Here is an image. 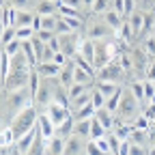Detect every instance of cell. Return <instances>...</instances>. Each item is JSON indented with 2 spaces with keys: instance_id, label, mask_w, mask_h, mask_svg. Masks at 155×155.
I'll return each mask as SVG.
<instances>
[{
  "instance_id": "obj_38",
  "label": "cell",
  "mask_w": 155,
  "mask_h": 155,
  "mask_svg": "<svg viewBox=\"0 0 155 155\" xmlns=\"http://www.w3.org/2000/svg\"><path fill=\"white\" fill-rule=\"evenodd\" d=\"M144 97H147V101L155 99V82L153 80H144Z\"/></svg>"
},
{
  "instance_id": "obj_16",
  "label": "cell",
  "mask_w": 155,
  "mask_h": 155,
  "mask_svg": "<svg viewBox=\"0 0 155 155\" xmlns=\"http://www.w3.org/2000/svg\"><path fill=\"white\" fill-rule=\"evenodd\" d=\"M127 19H129V24H131V28H134V35H138V37H140L142 30H144V24H147V13L136 9Z\"/></svg>"
},
{
  "instance_id": "obj_15",
  "label": "cell",
  "mask_w": 155,
  "mask_h": 155,
  "mask_svg": "<svg viewBox=\"0 0 155 155\" xmlns=\"http://www.w3.org/2000/svg\"><path fill=\"white\" fill-rule=\"evenodd\" d=\"M114 116H116V114H112V112H110V110H106V108H99V110L95 112V119L106 127V131H108V134H110V131L114 129V125H116V119H114Z\"/></svg>"
},
{
  "instance_id": "obj_25",
  "label": "cell",
  "mask_w": 155,
  "mask_h": 155,
  "mask_svg": "<svg viewBox=\"0 0 155 155\" xmlns=\"http://www.w3.org/2000/svg\"><path fill=\"white\" fill-rule=\"evenodd\" d=\"M26 155H48V140L43 138L41 134H39V138L35 140V144L28 149Z\"/></svg>"
},
{
  "instance_id": "obj_1",
  "label": "cell",
  "mask_w": 155,
  "mask_h": 155,
  "mask_svg": "<svg viewBox=\"0 0 155 155\" xmlns=\"http://www.w3.org/2000/svg\"><path fill=\"white\" fill-rule=\"evenodd\" d=\"M32 95L26 88H19V91H11V93H5V119H7V125L15 119V116L26 110L28 106H32Z\"/></svg>"
},
{
  "instance_id": "obj_44",
  "label": "cell",
  "mask_w": 155,
  "mask_h": 155,
  "mask_svg": "<svg viewBox=\"0 0 155 155\" xmlns=\"http://www.w3.org/2000/svg\"><path fill=\"white\" fill-rule=\"evenodd\" d=\"M144 80H153L155 82V61H151L147 65V71H144Z\"/></svg>"
},
{
  "instance_id": "obj_40",
  "label": "cell",
  "mask_w": 155,
  "mask_h": 155,
  "mask_svg": "<svg viewBox=\"0 0 155 155\" xmlns=\"http://www.w3.org/2000/svg\"><path fill=\"white\" fill-rule=\"evenodd\" d=\"M95 142H97V147H99L106 155H112V147H110V142H108V134L104 136V138H97Z\"/></svg>"
},
{
  "instance_id": "obj_47",
  "label": "cell",
  "mask_w": 155,
  "mask_h": 155,
  "mask_svg": "<svg viewBox=\"0 0 155 155\" xmlns=\"http://www.w3.org/2000/svg\"><path fill=\"white\" fill-rule=\"evenodd\" d=\"M93 2H95V0H82V5H84L86 9H91V7H93Z\"/></svg>"
},
{
  "instance_id": "obj_13",
  "label": "cell",
  "mask_w": 155,
  "mask_h": 155,
  "mask_svg": "<svg viewBox=\"0 0 155 155\" xmlns=\"http://www.w3.org/2000/svg\"><path fill=\"white\" fill-rule=\"evenodd\" d=\"M78 56H82L84 61L93 63L95 65V41L88 37H82V41H80V50H78Z\"/></svg>"
},
{
  "instance_id": "obj_31",
  "label": "cell",
  "mask_w": 155,
  "mask_h": 155,
  "mask_svg": "<svg viewBox=\"0 0 155 155\" xmlns=\"http://www.w3.org/2000/svg\"><path fill=\"white\" fill-rule=\"evenodd\" d=\"M108 9H112V0H95L93 7H91V13H95V15H104Z\"/></svg>"
},
{
  "instance_id": "obj_17",
  "label": "cell",
  "mask_w": 155,
  "mask_h": 155,
  "mask_svg": "<svg viewBox=\"0 0 155 155\" xmlns=\"http://www.w3.org/2000/svg\"><path fill=\"white\" fill-rule=\"evenodd\" d=\"M101 19H104V22H106L112 30H119V28L123 26V22H125V17L116 11V9H108V11L101 15Z\"/></svg>"
},
{
  "instance_id": "obj_46",
  "label": "cell",
  "mask_w": 155,
  "mask_h": 155,
  "mask_svg": "<svg viewBox=\"0 0 155 155\" xmlns=\"http://www.w3.org/2000/svg\"><path fill=\"white\" fill-rule=\"evenodd\" d=\"M129 149H131V142H129V140H123V142H121V147H119V153H116V155H129Z\"/></svg>"
},
{
  "instance_id": "obj_14",
  "label": "cell",
  "mask_w": 155,
  "mask_h": 155,
  "mask_svg": "<svg viewBox=\"0 0 155 155\" xmlns=\"http://www.w3.org/2000/svg\"><path fill=\"white\" fill-rule=\"evenodd\" d=\"M73 71H75V61L71 58V61L61 69V75H58V82H61V86L69 88L73 82H75V78H73Z\"/></svg>"
},
{
  "instance_id": "obj_3",
  "label": "cell",
  "mask_w": 155,
  "mask_h": 155,
  "mask_svg": "<svg viewBox=\"0 0 155 155\" xmlns=\"http://www.w3.org/2000/svg\"><path fill=\"white\" fill-rule=\"evenodd\" d=\"M58 88H61L58 78H41V86H39V91L35 95V106L39 110H45L50 104H54Z\"/></svg>"
},
{
  "instance_id": "obj_37",
  "label": "cell",
  "mask_w": 155,
  "mask_h": 155,
  "mask_svg": "<svg viewBox=\"0 0 155 155\" xmlns=\"http://www.w3.org/2000/svg\"><path fill=\"white\" fill-rule=\"evenodd\" d=\"M142 50H144L149 56H153V54H155V35H149L144 41H142Z\"/></svg>"
},
{
  "instance_id": "obj_34",
  "label": "cell",
  "mask_w": 155,
  "mask_h": 155,
  "mask_svg": "<svg viewBox=\"0 0 155 155\" xmlns=\"http://www.w3.org/2000/svg\"><path fill=\"white\" fill-rule=\"evenodd\" d=\"M91 101H93V106H95L97 110H99V108L106 106V97H104V93H101L99 88L93 86V91H91Z\"/></svg>"
},
{
  "instance_id": "obj_36",
  "label": "cell",
  "mask_w": 155,
  "mask_h": 155,
  "mask_svg": "<svg viewBox=\"0 0 155 155\" xmlns=\"http://www.w3.org/2000/svg\"><path fill=\"white\" fill-rule=\"evenodd\" d=\"M13 39H17V28H15V26H7V28H2V45L11 43Z\"/></svg>"
},
{
  "instance_id": "obj_12",
  "label": "cell",
  "mask_w": 155,
  "mask_h": 155,
  "mask_svg": "<svg viewBox=\"0 0 155 155\" xmlns=\"http://www.w3.org/2000/svg\"><path fill=\"white\" fill-rule=\"evenodd\" d=\"M61 65H56L54 61H50V63H37V67H35V71L41 75V78H58L61 75Z\"/></svg>"
},
{
  "instance_id": "obj_10",
  "label": "cell",
  "mask_w": 155,
  "mask_h": 155,
  "mask_svg": "<svg viewBox=\"0 0 155 155\" xmlns=\"http://www.w3.org/2000/svg\"><path fill=\"white\" fill-rule=\"evenodd\" d=\"M86 144H88V140L80 138V136H69L65 142L63 155H86Z\"/></svg>"
},
{
  "instance_id": "obj_33",
  "label": "cell",
  "mask_w": 155,
  "mask_h": 155,
  "mask_svg": "<svg viewBox=\"0 0 155 155\" xmlns=\"http://www.w3.org/2000/svg\"><path fill=\"white\" fill-rule=\"evenodd\" d=\"M22 45H24V41H19V39H13L11 43H7V45H2V52H7L11 58L15 56V54H19L22 52Z\"/></svg>"
},
{
  "instance_id": "obj_11",
  "label": "cell",
  "mask_w": 155,
  "mask_h": 155,
  "mask_svg": "<svg viewBox=\"0 0 155 155\" xmlns=\"http://www.w3.org/2000/svg\"><path fill=\"white\" fill-rule=\"evenodd\" d=\"M37 127H39V131H41V136H43L45 140H50V138H54V136H56V125H54V121L50 119L45 112H39Z\"/></svg>"
},
{
  "instance_id": "obj_6",
  "label": "cell",
  "mask_w": 155,
  "mask_h": 155,
  "mask_svg": "<svg viewBox=\"0 0 155 155\" xmlns=\"http://www.w3.org/2000/svg\"><path fill=\"white\" fill-rule=\"evenodd\" d=\"M114 54H116V50H114L112 43H108V41H95V67L101 69L108 63H112L114 61Z\"/></svg>"
},
{
  "instance_id": "obj_32",
  "label": "cell",
  "mask_w": 155,
  "mask_h": 155,
  "mask_svg": "<svg viewBox=\"0 0 155 155\" xmlns=\"http://www.w3.org/2000/svg\"><path fill=\"white\" fill-rule=\"evenodd\" d=\"M17 28V39L19 41H30V39L37 35V30L32 26H15Z\"/></svg>"
},
{
  "instance_id": "obj_5",
  "label": "cell",
  "mask_w": 155,
  "mask_h": 155,
  "mask_svg": "<svg viewBox=\"0 0 155 155\" xmlns=\"http://www.w3.org/2000/svg\"><path fill=\"white\" fill-rule=\"evenodd\" d=\"M30 71H32V69H11V71L2 78V80H5V93L26 88V86H28V80H30Z\"/></svg>"
},
{
  "instance_id": "obj_20",
  "label": "cell",
  "mask_w": 155,
  "mask_h": 155,
  "mask_svg": "<svg viewBox=\"0 0 155 155\" xmlns=\"http://www.w3.org/2000/svg\"><path fill=\"white\" fill-rule=\"evenodd\" d=\"M35 11H37V15H56L58 13V0H39Z\"/></svg>"
},
{
  "instance_id": "obj_8",
  "label": "cell",
  "mask_w": 155,
  "mask_h": 155,
  "mask_svg": "<svg viewBox=\"0 0 155 155\" xmlns=\"http://www.w3.org/2000/svg\"><path fill=\"white\" fill-rule=\"evenodd\" d=\"M86 35L84 37H88V39H93V41H106V37L110 35V26L104 22V19L99 17V19H91V22L86 24Z\"/></svg>"
},
{
  "instance_id": "obj_7",
  "label": "cell",
  "mask_w": 155,
  "mask_h": 155,
  "mask_svg": "<svg viewBox=\"0 0 155 155\" xmlns=\"http://www.w3.org/2000/svg\"><path fill=\"white\" fill-rule=\"evenodd\" d=\"M123 71H125V69H123L121 61H119V63L112 61V63H108L106 67L97 69V80H106V82H116V84H121Z\"/></svg>"
},
{
  "instance_id": "obj_19",
  "label": "cell",
  "mask_w": 155,
  "mask_h": 155,
  "mask_svg": "<svg viewBox=\"0 0 155 155\" xmlns=\"http://www.w3.org/2000/svg\"><path fill=\"white\" fill-rule=\"evenodd\" d=\"M35 19H37V11H32V9H17L15 26H32Z\"/></svg>"
},
{
  "instance_id": "obj_4",
  "label": "cell",
  "mask_w": 155,
  "mask_h": 155,
  "mask_svg": "<svg viewBox=\"0 0 155 155\" xmlns=\"http://www.w3.org/2000/svg\"><path fill=\"white\" fill-rule=\"evenodd\" d=\"M140 101L134 97V93L129 88H123V99H121V106H119V119L116 121H123V123H134L138 119V112H140Z\"/></svg>"
},
{
  "instance_id": "obj_27",
  "label": "cell",
  "mask_w": 155,
  "mask_h": 155,
  "mask_svg": "<svg viewBox=\"0 0 155 155\" xmlns=\"http://www.w3.org/2000/svg\"><path fill=\"white\" fill-rule=\"evenodd\" d=\"M129 91L134 93V97H136L140 104H147V97H144V80H134V82L129 84Z\"/></svg>"
},
{
  "instance_id": "obj_24",
  "label": "cell",
  "mask_w": 155,
  "mask_h": 155,
  "mask_svg": "<svg viewBox=\"0 0 155 155\" xmlns=\"http://www.w3.org/2000/svg\"><path fill=\"white\" fill-rule=\"evenodd\" d=\"M121 99H123V86L116 91L114 95H110V97H108L104 108H106V110H110L112 114H116V112H119V106H121Z\"/></svg>"
},
{
  "instance_id": "obj_22",
  "label": "cell",
  "mask_w": 155,
  "mask_h": 155,
  "mask_svg": "<svg viewBox=\"0 0 155 155\" xmlns=\"http://www.w3.org/2000/svg\"><path fill=\"white\" fill-rule=\"evenodd\" d=\"M73 136H80V138H84V140H91V119L75 121V125H73Z\"/></svg>"
},
{
  "instance_id": "obj_45",
  "label": "cell",
  "mask_w": 155,
  "mask_h": 155,
  "mask_svg": "<svg viewBox=\"0 0 155 155\" xmlns=\"http://www.w3.org/2000/svg\"><path fill=\"white\" fill-rule=\"evenodd\" d=\"M58 2L65 5V7H71V9H80V7H84L82 0H58Z\"/></svg>"
},
{
  "instance_id": "obj_21",
  "label": "cell",
  "mask_w": 155,
  "mask_h": 155,
  "mask_svg": "<svg viewBox=\"0 0 155 155\" xmlns=\"http://www.w3.org/2000/svg\"><path fill=\"white\" fill-rule=\"evenodd\" d=\"M65 138H61V136H54V138L48 140V155H63L65 151Z\"/></svg>"
},
{
  "instance_id": "obj_23",
  "label": "cell",
  "mask_w": 155,
  "mask_h": 155,
  "mask_svg": "<svg viewBox=\"0 0 155 155\" xmlns=\"http://www.w3.org/2000/svg\"><path fill=\"white\" fill-rule=\"evenodd\" d=\"M95 112H97V108L93 106V101H88L86 106L78 108V110H75V112H71V114H73V119H75V121H84V119H93Z\"/></svg>"
},
{
  "instance_id": "obj_30",
  "label": "cell",
  "mask_w": 155,
  "mask_h": 155,
  "mask_svg": "<svg viewBox=\"0 0 155 155\" xmlns=\"http://www.w3.org/2000/svg\"><path fill=\"white\" fill-rule=\"evenodd\" d=\"M108 131H106V127L99 123V121H97L95 119V116H93V119H91V140H97V138H104V136H106Z\"/></svg>"
},
{
  "instance_id": "obj_42",
  "label": "cell",
  "mask_w": 155,
  "mask_h": 155,
  "mask_svg": "<svg viewBox=\"0 0 155 155\" xmlns=\"http://www.w3.org/2000/svg\"><path fill=\"white\" fill-rule=\"evenodd\" d=\"M69 61H71V58H69L65 52H56V54H54V63H56V65H61V67H65Z\"/></svg>"
},
{
  "instance_id": "obj_9",
  "label": "cell",
  "mask_w": 155,
  "mask_h": 155,
  "mask_svg": "<svg viewBox=\"0 0 155 155\" xmlns=\"http://www.w3.org/2000/svg\"><path fill=\"white\" fill-rule=\"evenodd\" d=\"M45 114L54 121L56 127H58V125H63L67 119H71V116H73V114H71V108H67V106H63V104H56V101L50 104V106L45 108Z\"/></svg>"
},
{
  "instance_id": "obj_29",
  "label": "cell",
  "mask_w": 155,
  "mask_h": 155,
  "mask_svg": "<svg viewBox=\"0 0 155 155\" xmlns=\"http://www.w3.org/2000/svg\"><path fill=\"white\" fill-rule=\"evenodd\" d=\"M116 37H119L123 43L131 41V37H134V28H131V24H129V19H125V22H123V26H121L119 30H116Z\"/></svg>"
},
{
  "instance_id": "obj_18",
  "label": "cell",
  "mask_w": 155,
  "mask_h": 155,
  "mask_svg": "<svg viewBox=\"0 0 155 155\" xmlns=\"http://www.w3.org/2000/svg\"><path fill=\"white\" fill-rule=\"evenodd\" d=\"M39 134H41V131H39V127H35L32 131H28L26 136H22V138H17V142H15V147L19 149V151H22V153H28V149L35 144V140L39 138Z\"/></svg>"
},
{
  "instance_id": "obj_41",
  "label": "cell",
  "mask_w": 155,
  "mask_h": 155,
  "mask_svg": "<svg viewBox=\"0 0 155 155\" xmlns=\"http://www.w3.org/2000/svg\"><path fill=\"white\" fill-rule=\"evenodd\" d=\"M86 155H106V153L97 147L95 140H88V144H86Z\"/></svg>"
},
{
  "instance_id": "obj_28",
  "label": "cell",
  "mask_w": 155,
  "mask_h": 155,
  "mask_svg": "<svg viewBox=\"0 0 155 155\" xmlns=\"http://www.w3.org/2000/svg\"><path fill=\"white\" fill-rule=\"evenodd\" d=\"M73 125H75V119L71 116V119H67L63 125H58L56 127V136H61V138H69V136H73Z\"/></svg>"
},
{
  "instance_id": "obj_26",
  "label": "cell",
  "mask_w": 155,
  "mask_h": 155,
  "mask_svg": "<svg viewBox=\"0 0 155 155\" xmlns=\"http://www.w3.org/2000/svg\"><path fill=\"white\" fill-rule=\"evenodd\" d=\"M95 88H99L101 93H104V97L108 99L110 95H114L116 91L121 88V84H116V82H106V80H97V84H95Z\"/></svg>"
},
{
  "instance_id": "obj_2",
  "label": "cell",
  "mask_w": 155,
  "mask_h": 155,
  "mask_svg": "<svg viewBox=\"0 0 155 155\" xmlns=\"http://www.w3.org/2000/svg\"><path fill=\"white\" fill-rule=\"evenodd\" d=\"M37 121H39V108L32 104V106H28L26 110L19 112L9 125L13 127V131H15L17 138H22V136H26L28 131H32V129L37 127Z\"/></svg>"
},
{
  "instance_id": "obj_35",
  "label": "cell",
  "mask_w": 155,
  "mask_h": 155,
  "mask_svg": "<svg viewBox=\"0 0 155 155\" xmlns=\"http://www.w3.org/2000/svg\"><path fill=\"white\" fill-rule=\"evenodd\" d=\"M7 2L11 7H15V9H32L35 11V7H37L39 0H7Z\"/></svg>"
},
{
  "instance_id": "obj_43",
  "label": "cell",
  "mask_w": 155,
  "mask_h": 155,
  "mask_svg": "<svg viewBox=\"0 0 155 155\" xmlns=\"http://www.w3.org/2000/svg\"><path fill=\"white\" fill-rule=\"evenodd\" d=\"M129 155H149V151L144 149V144H136V142H131Z\"/></svg>"
},
{
  "instance_id": "obj_39",
  "label": "cell",
  "mask_w": 155,
  "mask_h": 155,
  "mask_svg": "<svg viewBox=\"0 0 155 155\" xmlns=\"http://www.w3.org/2000/svg\"><path fill=\"white\" fill-rule=\"evenodd\" d=\"M54 37H56V32H54V30H45V28L37 30V39H41L43 43H50V41H52Z\"/></svg>"
}]
</instances>
